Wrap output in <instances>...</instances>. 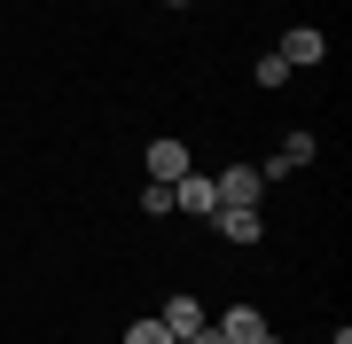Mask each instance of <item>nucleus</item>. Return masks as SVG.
<instances>
[{
  "label": "nucleus",
  "mask_w": 352,
  "mask_h": 344,
  "mask_svg": "<svg viewBox=\"0 0 352 344\" xmlns=\"http://www.w3.org/2000/svg\"><path fill=\"white\" fill-rule=\"evenodd\" d=\"M173 211H188V219H212V211H219V188H212V172H180V180H173Z\"/></svg>",
  "instance_id": "1"
},
{
  "label": "nucleus",
  "mask_w": 352,
  "mask_h": 344,
  "mask_svg": "<svg viewBox=\"0 0 352 344\" xmlns=\"http://www.w3.org/2000/svg\"><path fill=\"white\" fill-rule=\"evenodd\" d=\"M212 329H219L227 344H274V329H266V313H258V306H227Z\"/></svg>",
  "instance_id": "2"
},
{
  "label": "nucleus",
  "mask_w": 352,
  "mask_h": 344,
  "mask_svg": "<svg viewBox=\"0 0 352 344\" xmlns=\"http://www.w3.org/2000/svg\"><path fill=\"white\" fill-rule=\"evenodd\" d=\"M212 188H219V204H258V196H266V172L258 165H227V172H212Z\"/></svg>",
  "instance_id": "3"
},
{
  "label": "nucleus",
  "mask_w": 352,
  "mask_h": 344,
  "mask_svg": "<svg viewBox=\"0 0 352 344\" xmlns=\"http://www.w3.org/2000/svg\"><path fill=\"white\" fill-rule=\"evenodd\" d=\"M180 172H196V157H188V141H173V133H164V141H149V180H164V188H173Z\"/></svg>",
  "instance_id": "4"
},
{
  "label": "nucleus",
  "mask_w": 352,
  "mask_h": 344,
  "mask_svg": "<svg viewBox=\"0 0 352 344\" xmlns=\"http://www.w3.org/2000/svg\"><path fill=\"white\" fill-rule=\"evenodd\" d=\"M274 55H282V63H289V71H314V63H321V55H329V39H321L314 24H298V32H282V47H274Z\"/></svg>",
  "instance_id": "5"
},
{
  "label": "nucleus",
  "mask_w": 352,
  "mask_h": 344,
  "mask_svg": "<svg viewBox=\"0 0 352 344\" xmlns=\"http://www.w3.org/2000/svg\"><path fill=\"white\" fill-rule=\"evenodd\" d=\"M321 157V141L314 133H282V149H274V165H258L266 180H282V172H298V165H314Z\"/></svg>",
  "instance_id": "6"
},
{
  "label": "nucleus",
  "mask_w": 352,
  "mask_h": 344,
  "mask_svg": "<svg viewBox=\"0 0 352 344\" xmlns=\"http://www.w3.org/2000/svg\"><path fill=\"white\" fill-rule=\"evenodd\" d=\"M212 227H219L227 242H258V235H266V227H258V204H219Z\"/></svg>",
  "instance_id": "7"
},
{
  "label": "nucleus",
  "mask_w": 352,
  "mask_h": 344,
  "mask_svg": "<svg viewBox=\"0 0 352 344\" xmlns=\"http://www.w3.org/2000/svg\"><path fill=\"white\" fill-rule=\"evenodd\" d=\"M157 321H164V329H173V344H180V336H196V329H204V306H196V297H164V313H157Z\"/></svg>",
  "instance_id": "8"
},
{
  "label": "nucleus",
  "mask_w": 352,
  "mask_h": 344,
  "mask_svg": "<svg viewBox=\"0 0 352 344\" xmlns=\"http://www.w3.org/2000/svg\"><path fill=\"white\" fill-rule=\"evenodd\" d=\"M251 78H258V87H266V94H282V87H289V78H298V71H289V63H282V55H258V71H251Z\"/></svg>",
  "instance_id": "9"
},
{
  "label": "nucleus",
  "mask_w": 352,
  "mask_h": 344,
  "mask_svg": "<svg viewBox=\"0 0 352 344\" xmlns=\"http://www.w3.org/2000/svg\"><path fill=\"white\" fill-rule=\"evenodd\" d=\"M141 211L164 219V211H173V188H164V180H149V188H141Z\"/></svg>",
  "instance_id": "10"
},
{
  "label": "nucleus",
  "mask_w": 352,
  "mask_h": 344,
  "mask_svg": "<svg viewBox=\"0 0 352 344\" xmlns=\"http://www.w3.org/2000/svg\"><path fill=\"white\" fill-rule=\"evenodd\" d=\"M126 344H173V329H164V321H133Z\"/></svg>",
  "instance_id": "11"
},
{
  "label": "nucleus",
  "mask_w": 352,
  "mask_h": 344,
  "mask_svg": "<svg viewBox=\"0 0 352 344\" xmlns=\"http://www.w3.org/2000/svg\"><path fill=\"white\" fill-rule=\"evenodd\" d=\"M164 8H188V0H164Z\"/></svg>",
  "instance_id": "12"
}]
</instances>
